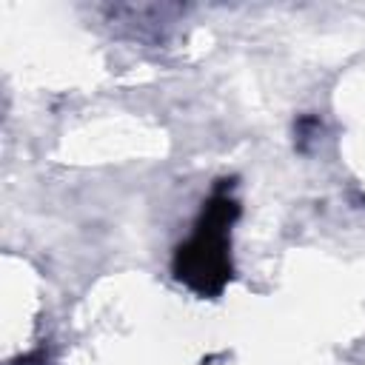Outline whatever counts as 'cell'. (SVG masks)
Instances as JSON below:
<instances>
[{"mask_svg": "<svg viewBox=\"0 0 365 365\" xmlns=\"http://www.w3.org/2000/svg\"><path fill=\"white\" fill-rule=\"evenodd\" d=\"M231 180H220L214 194L202 202L188 240L174 248L171 271L197 297H220L234 277L231 262V225L240 217V202L228 194Z\"/></svg>", "mask_w": 365, "mask_h": 365, "instance_id": "cell-1", "label": "cell"}]
</instances>
